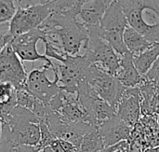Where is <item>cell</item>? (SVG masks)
Here are the masks:
<instances>
[{"label": "cell", "mask_w": 159, "mask_h": 152, "mask_svg": "<svg viewBox=\"0 0 159 152\" xmlns=\"http://www.w3.org/2000/svg\"><path fill=\"white\" fill-rule=\"evenodd\" d=\"M144 77L147 80L159 86V57Z\"/></svg>", "instance_id": "obj_24"}, {"label": "cell", "mask_w": 159, "mask_h": 152, "mask_svg": "<svg viewBox=\"0 0 159 152\" xmlns=\"http://www.w3.org/2000/svg\"><path fill=\"white\" fill-rule=\"evenodd\" d=\"M157 91H158V93H159V86H157Z\"/></svg>", "instance_id": "obj_32"}, {"label": "cell", "mask_w": 159, "mask_h": 152, "mask_svg": "<svg viewBox=\"0 0 159 152\" xmlns=\"http://www.w3.org/2000/svg\"><path fill=\"white\" fill-rule=\"evenodd\" d=\"M91 64L83 54L68 55L63 63L53 64L59 75V82L62 90L77 93L79 85L87 80Z\"/></svg>", "instance_id": "obj_8"}, {"label": "cell", "mask_w": 159, "mask_h": 152, "mask_svg": "<svg viewBox=\"0 0 159 152\" xmlns=\"http://www.w3.org/2000/svg\"><path fill=\"white\" fill-rule=\"evenodd\" d=\"M41 121L29 109L17 106L11 113L1 119L0 140L17 146L36 147L41 139Z\"/></svg>", "instance_id": "obj_2"}, {"label": "cell", "mask_w": 159, "mask_h": 152, "mask_svg": "<svg viewBox=\"0 0 159 152\" xmlns=\"http://www.w3.org/2000/svg\"><path fill=\"white\" fill-rule=\"evenodd\" d=\"M89 38L84 45L83 50L91 64H95L103 71L116 76L120 66V56L113 47L103 39L99 33V25H87Z\"/></svg>", "instance_id": "obj_4"}, {"label": "cell", "mask_w": 159, "mask_h": 152, "mask_svg": "<svg viewBox=\"0 0 159 152\" xmlns=\"http://www.w3.org/2000/svg\"><path fill=\"white\" fill-rule=\"evenodd\" d=\"M104 147L100 130L95 128L85 135L77 152H100Z\"/></svg>", "instance_id": "obj_20"}, {"label": "cell", "mask_w": 159, "mask_h": 152, "mask_svg": "<svg viewBox=\"0 0 159 152\" xmlns=\"http://www.w3.org/2000/svg\"><path fill=\"white\" fill-rule=\"evenodd\" d=\"M54 152H77L78 148L75 147L74 144H72L69 141L61 139V138H55L51 145L49 146Z\"/></svg>", "instance_id": "obj_23"}, {"label": "cell", "mask_w": 159, "mask_h": 152, "mask_svg": "<svg viewBox=\"0 0 159 152\" xmlns=\"http://www.w3.org/2000/svg\"><path fill=\"white\" fill-rule=\"evenodd\" d=\"M156 3L157 4V6L159 7V0H156Z\"/></svg>", "instance_id": "obj_31"}, {"label": "cell", "mask_w": 159, "mask_h": 152, "mask_svg": "<svg viewBox=\"0 0 159 152\" xmlns=\"http://www.w3.org/2000/svg\"><path fill=\"white\" fill-rule=\"evenodd\" d=\"M28 74L22 61L13 50L11 44L1 49L0 52V81L10 83L17 90L24 88Z\"/></svg>", "instance_id": "obj_12"}, {"label": "cell", "mask_w": 159, "mask_h": 152, "mask_svg": "<svg viewBox=\"0 0 159 152\" xmlns=\"http://www.w3.org/2000/svg\"><path fill=\"white\" fill-rule=\"evenodd\" d=\"M120 4L129 25L150 42L159 43V7L156 0H127Z\"/></svg>", "instance_id": "obj_3"}, {"label": "cell", "mask_w": 159, "mask_h": 152, "mask_svg": "<svg viewBox=\"0 0 159 152\" xmlns=\"http://www.w3.org/2000/svg\"><path fill=\"white\" fill-rule=\"evenodd\" d=\"M42 121L48 125L49 130L57 138L69 141L77 148L80 147L85 135L96 128L84 121L76 123L65 121L51 108H49L48 115L44 120H42Z\"/></svg>", "instance_id": "obj_11"}, {"label": "cell", "mask_w": 159, "mask_h": 152, "mask_svg": "<svg viewBox=\"0 0 159 152\" xmlns=\"http://www.w3.org/2000/svg\"><path fill=\"white\" fill-rule=\"evenodd\" d=\"M46 39V33L38 27L28 33L15 36L11 42V46L22 62L43 61L47 64H53V62L48 56L40 54L37 50V42L40 40L45 42Z\"/></svg>", "instance_id": "obj_13"}, {"label": "cell", "mask_w": 159, "mask_h": 152, "mask_svg": "<svg viewBox=\"0 0 159 152\" xmlns=\"http://www.w3.org/2000/svg\"><path fill=\"white\" fill-rule=\"evenodd\" d=\"M116 152H140L139 151V150L136 148V147H134L129 140L128 141H126L125 143H124V145L118 150H116Z\"/></svg>", "instance_id": "obj_27"}, {"label": "cell", "mask_w": 159, "mask_h": 152, "mask_svg": "<svg viewBox=\"0 0 159 152\" xmlns=\"http://www.w3.org/2000/svg\"><path fill=\"white\" fill-rule=\"evenodd\" d=\"M46 34L55 35L68 55H79L89 38L86 24L72 11H53L39 26Z\"/></svg>", "instance_id": "obj_1"}, {"label": "cell", "mask_w": 159, "mask_h": 152, "mask_svg": "<svg viewBox=\"0 0 159 152\" xmlns=\"http://www.w3.org/2000/svg\"><path fill=\"white\" fill-rule=\"evenodd\" d=\"M17 9L15 0H0V23L10 21Z\"/></svg>", "instance_id": "obj_21"}, {"label": "cell", "mask_w": 159, "mask_h": 152, "mask_svg": "<svg viewBox=\"0 0 159 152\" xmlns=\"http://www.w3.org/2000/svg\"><path fill=\"white\" fill-rule=\"evenodd\" d=\"M159 57V43H152L146 50L133 56V62L138 71L145 76Z\"/></svg>", "instance_id": "obj_17"}, {"label": "cell", "mask_w": 159, "mask_h": 152, "mask_svg": "<svg viewBox=\"0 0 159 152\" xmlns=\"http://www.w3.org/2000/svg\"><path fill=\"white\" fill-rule=\"evenodd\" d=\"M53 0H15L16 5L19 7H27L34 5H42V4H47L49 3Z\"/></svg>", "instance_id": "obj_26"}, {"label": "cell", "mask_w": 159, "mask_h": 152, "mask_svg": "<svg viewBox=\"0 0 159 152\" xmlns=\"http://www.w3.org/2000/svg\"><path fill=\"white\" fill-rule=\"evenodd\" d=\"M0 152H20V150L19 146L10 141L0 140Z\"/></svg>", "instance_id": "obj_25"}, {"label": "cell", "mask_w": 159, "mask_h": 152, "mask_svg": "<svg viewBox=\"0 0 159 152\" xmlns=\"http://www.w3.org/2000/svg\"><path fill=\"white\" fill-rule=\"evenodd\" d=\"M54 11V0L42 5L19 7L9 21L8 32L15 37L38 28Z\"/></svg>", "instance_id": "obj_9"}, {"label": "cell", "mask_w": 159, "mask_h": 152, "mask_svg": "<svg viewBox=\"0 0 159 152\" xmlns=\"http://www.w3.org/2000/svg\"><path fill=\"white\" fill-rule=\"evenodd\" d=\"M87 81L97 94L110 104L116 110L127 87H125L116 76L103 71L95 64H91Z\"/></svg>", "instance_id": "obj_10"}, {"label": "cell", "mask_w": 159, "mask_h": 152, "mask_svg": "<svg viewBox=\"0 0 159 152\" xmlns=\"http://www.w3.org/2000/svg\"><path fill=\"white\" fill-rule=\"evenodd\" d=\"M116 114L131 128L136 126L142 114V94L139 87L126 89L116 108Z\"/></svg>", "instance_id": "obj_14"}, {"label": "cell", "mask_w": 159, "mask_h": 152, "mask_svg": "<svg viewBox=\"0 0 159 152\" xmlns=\"http://www.w3.org/2000/svg\"><path fill=\"white\" fill-rule=\"evenodd\" d=\"M34 150H35V152H54L50 147H47V148L40 149V150H36V149H34Z\"/></svg>", "instance_id": "obj_30"}, {"label": "cell", "mask_w": 159, "mask_h": 152, "mask_svg": "<svg viewBox=\"0 0 159 152\" xmlns=\"http://www.w3.org/2000/svg\"><path fill=\"white\" fill-rule=\"evenodd\" d=\"M126 141H128V140H126ZM126 141H122V142H120V143H118V144H116V145H113V146L104 147L100 152H116V150H118L124 145V143H125Z\"/></svg>", "instance_id": "obj_28"}, {"label": "cell", "mask_w": 159, "mask_h": 152, "mask_svg": "<svg viewBox=\"0 0 159 152\" xmlns=\"http://www.w3.org/2000/svg\"><path fill=\"white\" fill-rule=\"evenodd\" d=\"M129 21L122 5L115 0L106 9L99 25V33L116 51L119 56L129 52L124 42V32Z\"/></svg>", "instance_id": "obj_5"}, {"label": "cell", "mask_w": 159, "mask_h": 152, "mask_svg": "<svg viewBox=\"0 0 159 152\" xmlns=\"http://www.w3.org/2000/svg\"><path fill=\"white\" fill-rule=\"evenodd\" d=\"M77 94L86 113L87 123L99 128L116 114L115 108L102 99L87 80L79 85Z\"/></svg>", "instance_id": "obj_7"}, {"label": "cell", "mask_w": 159, "mask_h": 152, "mask_svg": "<svg viewBox=\"0 0 159 152\" xmlns=\"http://www.w3.org/2000/svg\"><path fill=\"white\" fill-rule=\"evenodd\" d=\"M20 152H35L34 147H30V146H20Z\"/></svg>", "instance_id": "obj_29"}, {"label": "cell", "mask_w": 159, "mask_h": 152, "mask_svg": "<svg viewBox=\"0 0 159 152\" xmlns=\"http://www.w3.org/2000/svg\"><path fill=\"white\" fill-rule=\"evenodd\" d=\"M53 64L46 63L41 68L33 69L28 73L24 86L29 93L47 106L61 90L59 75L53 68Z\"/></svg>", "instance_id": "obj_6"}, {"label": "cell", "mask_w": 159, "mask_h": 152, "mask_svg": "<svg viewBox=\"0 0 159 152\" xmlns=\"http://www.w3.org/2000/svg\"><path fill=\"white\" fill-rule=\"evenodd\" d=\"M105 147L118 144L122 141L129 140L132 128L129 126L123 120L115 114L108 121L99 127Z\"/></svg>", "instance_id": "obj_15"}, {"label": "cell", "mask_w": 159, "mask_h": 152, "mask_svg": "<svg viewBox=\"0 0 159 152\" xmlns=\"http://www.w3.org/2000/svg\"><path fill=\"white\" fill-rule=\"evenodd\" d=\"M37 100L38 99L35 96H34L31 93H29L25 88H21V89L17 90L18 106L33 111Z\"/></svg>", "instance_id": "obj_22"}, {"label": "cell", "mask_w": 159, "mask_h": 152, "mask_svg": "<svg viewBox=\"0 0 159 152\" xmlns=\"http://www.w3.org/2000/svg\"><path fill=\"white\" fill-rule=\"evenodd\" d=\"M17 106V89L10 83H1L0 118L7 117Z\"/></svg>", "instance_id": "obj_19"}, {"label": "cell", "mask_w": 159, "mask_h": 152, "mask_svg": "<svg viewBox=\"0 0 159 152\" xmlns=\"http://www.w3.org/2000/svg\"><path fill=\"white\" fill-rule=\"evenodd\" d=\"M124 42L129 51L134 56L146 50L152 42L131 26H128L124 32Z\"/></svg>", "instance_id": "obj_18"}, {"label": "cell", "mask_w": 159, "mask_h": 152, "mask_svg": "<svg viewBox=\"0 0 159 152\" xmlns=\"http://www.w3.org/2000/svg\"><path fill=\"white\" fill-rule=\"evenodd\" d=\"M116 77L127 88L139 87L145 81V77L136 68L133 62V55L129 51L120 56V66Z\"/></svg>", "instance_id": "obj_16"}]
</instances>
